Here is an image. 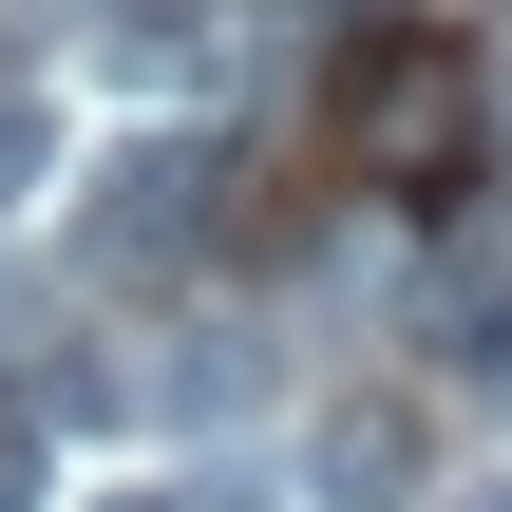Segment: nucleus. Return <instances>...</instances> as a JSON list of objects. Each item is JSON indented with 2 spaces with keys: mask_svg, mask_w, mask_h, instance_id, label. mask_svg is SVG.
Here are the masks:
<instances>
[{
  "mask_svg": "<svg viewBox=\"0 0 512 512\" xmlns=\"http://www.w3.org/2000/svg\"><path fill=\"white\" fill-rule=\"evenodd\" d=\"M342 152L399 209H475V57L418 38V19H361L342 38Z\"/></svg>",
  "mask_w": 512,
  "mask_h": 512,
  "instance_id": "1",
  "label": "nucleus"
},
{
  "mask_svg": "<svg viewBox=\"0 0 512 512\" xmlns=\"http://www.w3.org/2000/svg\"><path fill=\"white\" fill-rule=\"evenodd\" d=\"M209 209H228V152H209V133H114L95 190H76V266H95V285H171V266L209 247Z\"/></svg>",
  "mask_w": 512,
  "mask_h": 512,
  "instance_id": "2",
  "label": "nucleus"
},
{
  "mask_svg": "<svg viewBox=\"0 0 512 512\" xmlns=\"http://www.w3.org/2000/svg\"><path fill=\"white\" fill-rule=\"evenodd\" d=\"M304 494L323 512H418L437 494V418L418 399H323L304 418Z\"/></svg>",
  "mask_w": 512,
  "mask_h": 512,
  "instance_id": "3",
  "label": "nucleus"
},
{
  "mask_svg": "<svg viewBox=\"0 0 512 512\" xmlns=\"http://www.w3.org/2000/svg\"><path fill=\"white\" fill-rule=\"evenodd\" d=\"M38 38H76L114 76H190L209 57V0H38Z\"/></svg>",
  "mask_w": 512,
  "mask_h": 512,
  "instance_id": "4",
  "label": "nucleus"
},
{
  "mask_svg": "<svg viewBox=\"0 0 512 512\" xmlns=\"http://www.w3.org/2000/svg\"><path fill=\"white\" fill-rule=\"evenodd\" d=\"M95 512H266V475H228V456H190V475H133V494H95Z\"/></svg>",
  "mask_w": 512,
  "mask_h": 512,
  "instance_id": "5",
  "label": "nucleus"
},
{
  "mask_svg": "<svg viewBox=\"0 0 512 512\" xmlns=\"http://www.w3.org/2000/svg\"><path fill=\"white\" fill-rule=\"evenodd\" d=\"M38 171H57V114H38V95H19V76H0V209H19V190H38Z\"/></svg>",
  "mask_w": 512,
  "mask_h": 512,
  "instance_id": "6",
  "label": "nucleus"
},
{
  "mask_svg": "<svg viewBox=\"0 0 512 512\" xmlns=\"http://www.w3.org/2000/svg\"><path fill=\"white\" fill-rule=\"evenodd\" d=\"M38 475H57V456H38V418H0V512H38Z\"/></svg>",
  "mask_w": 512,
  "mask_h": 512,
  "instance_id": "7",
  "label": "nucleus"
},
{
  "mask_svg": "<svg viewBox=\"0 0 512 512\" xmlns=\"http://www.w3.org/2000/svg\"><path fill=\"white\" fill-rule=\"evenodd\" d=\"M456 512H512V475H475V494H456Z\"/></svg>",
  "mask_w": 512,
  "mask_h": 512,
  "instance_id": "8",
  "label": "nucleus"
}]
</instances>
